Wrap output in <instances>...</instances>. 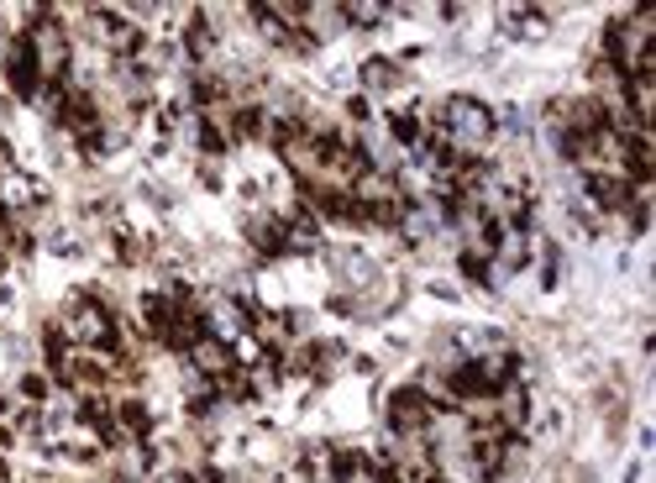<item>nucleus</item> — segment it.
Instances as JSON below:
<instances>
[{
    "instance_id": "1",
    "label": "nucleus",
    "mask_w": 656,
    "mask_h": 483,
    "mask_svg": "<svg viewBox=\"0 0 656 483\" xmlns=\"http://www.w3.org/2000/svg\"><path fill=\"white\" fill-rule=\"evenodd\" d=\"M425 121H431V126L442 132V143H447L451 152H462V158H483V148H488L494 132H499V116H494L483 100H473V95H447Z\"/></svg>"
},
{
    "instance_id": "2",
    "label": "nucleus",
    "mask_w": 656,
    "mask_h": 483,
    "mask_svg": "<svg viewBox=\"0 0 656 483\" xmlns=\"http://www.w3.org/2000/svg\"><path fill=\"white\" fill-rule=\"evenodd\" d=\"M63 336L79 342V347H90V352H106V358H116L121 352L116 315H111L100 300H90V295H74L69 315H63Z\"/></svg>"
},
{
    "instance_id": "3",
    "label": "nucleus",
    "mask_w": 656,
    "mask_h": 483,
    "mask_svg": "<svg viewBox=\"0 0 656 483\" xmlns=\"http://www.w3.org/2000/svg\"><path fill=\"white\" fill-rule=\"evenodd\" d=\"M431 394L425 389H416V384H405V389H394L388 394V431L394 436H405V442H416L420 431L431 425Z\"/></svg>"
},
{
    "instance_id": "4",
    "label": "nucleus",
    "mask_w": 656,
    "mask_h": 483,
    "mask_svg": "<svg viewBox=\"0 0 656 483\" xmlns=\"http://www.w3.org/2000/svg\"><path fill=\"white\" fill-rule=\"evenodd\" d=\"M200 326H206V336L226 342V347H237L242 336L252 332V310H247V305H237L232 295H215V300L200 310Z\"/></svg>"
},
{
    "instance_id": "5",
    "label": "nucleus",
    "mask_w": 656,
    "mask_h": 483,
    "mask_svg": "<svg viewBox=\"0 0 656 483\" xmlns=\"http://www.w3.org/2000/svg\"><path fill=\"white\" fill-rule=\"evenodd\" d=\"M5 85L16 100H42V69L32 59V48L22 37H11V53H5Z\"/></svg>"
},
{
    "instance_id": "6",
    "label": "nucleus",
    "mask_w": 656,
    "mask_h": 483,
    "mask_svg": "<svg viewBox=\"0 0 656 483\" xmlns=\"http://www.w3.org/2000/svg\"><path fill=\"white\" fill-rule=\"evenodd\" d=\"M184 358H189V373H200V379H215V384H221V379L237 368L232 347H226V342H215V336H200V342H195Z\"/></svg>"
},
{
    "instance_id": "7",
    "label": "nucleus",
    "mask_w": 656,
    "mask_h": 483,
    "mask_svg": "<svg viewBox=\"0 0 656 483\" xmlns=\"http://www.w3.org/2000/svg\"><path fill=\"white\" fill-rule=\"evenodd\" d=\"M247 237L258 252H269V258H284L289 252V237H284V215H258L252 226H247Z\"/></svg>"
},
{
    "instance_id": "8",
    "label": "nucleus",
    "mask_w": 656,
    "mask_h": 483,
    "mask_svg": "<svg viewBox=\"0 0 656 483\" xmlns=\"http://www.w3.org/2000/svg\"><path fill=\"white\" fill-rule=\"evenodd\" d=\"M284 237H289V252H315L321 247V221L299 206L295 215H284Z\"/></svg>"
},
{
    "instance_id": "9",
    "label": "nucleus",
    "mask_w": 656,
    "mask_h": 483,
    "mask_svg": "<svg viewBox=\"0 0 656 483\" xmlns=\"http://www.w3.org/2000/svg\"><path fill=\"white\" fill-rule=\"evenodd\" d=\"M116 425H121V436H126V442H137V447H143V442L152 436L148 405H143V399H121V405H116Z\"/></svg>"
},
{
    "instance_id": "10",
    "label": "nucleus",
    "mask_w": 656,
    "mask_h": 483,
    "mask_svg": "<svg viewBox=\"0 0 656 483\" xmlns=\"http://www.w3.org/2000/svg\"><path fill=\"white\" fill-rule=\"evenodd\" d=\"M184 53L195 59V69L215 53V32H210V16L206 11H189V27H184Z\"/></svg>"
},
{
    "instance_id": "11",
    "label": "nucleus",
    "mask_w": 656,
    "mask_h": 483,
    "mask_svg": "<svg viewBox=\"0 0 656 483\" xmlns=\"http://www.w3.org/2000/svg\"><path fill=\"white\" fill-rule=\"evenodd\" d=\"M388 16H394V11L379 5V0H347V5H342V22H347V27H362V32L384 27Z\"/></svg>"
},
{
    "instance_id": "12",
    "label": "nucleus",
    "mask_w": 656,
    "mask_h": 483,
    "mask_svg": "<svg viewBox=\"0 0 656 483\" xmlns=\"http://www.w3.org/2000/svg\"><path fill=\"white\" fill-rule=\"evenodd\" d=\"M388 132H394V143L405 152H416L420 137H425V116L420 111H388Z\"/></svg>"
},
{
    "instance_id": "13",
    "label": "nucleus",
    "mask_w": 656,
    "mask_h": 483,
    "mask_svg": "<svg viewBox=\"0 0 656 483\" xmlns=\"http://www.w3.org/2000/svg\"><path fill=\"white\" fill-rule=\"evenodd\" d=\"M505 22H509V37H546V11H531V5H509Z\"/></svg>"
},
{
    "instance_id": "14",
    "label": "nucleus",
    "mask_w": 656,
    "mask_h": 483,
    "mask_svg": "<svg viewBox=\"0 0 656 483\" xmlns=\"http://www.w3.org/2000/svg\"><path fill=\"white\" fill-rule=\"evenodd\" d=\"M362 85H368V90H394V85H399V69L388 59H368L362 63Z\"/></svg>"
},
{
    "instance_id": "15",
    "label": "nucleus",
    "mask_w": 656,
    "mask_h": 483,
    "mask_svg": "<svg viewBox=\"0 0 656 483\" xmlns=\"http://www.w3.org/2000/svg\"><path fill=\"white\" fill-rule=\"evenodd\" d=\"M457 263H462V273H468L473 284H494V278H488V273H494V263H488L483 252H473V247H462V258H457Z\"/></svg>"
},
{
    "instance_id": "16",
    "label": "nucleus",
    "mask_w": 656,
    "mask_h": 483,
    "mask_svg": "<svg viewBox=\"0 0 656 483\" xmlns=\"http://www.w3.org/2000/svg\"><path fill=\"white\" fill-rule=\"evenodd\" d=\"M22 394L42 405V399H48V379H37V373H27V379H22Z\"/></svg>"
}]
</instances>
